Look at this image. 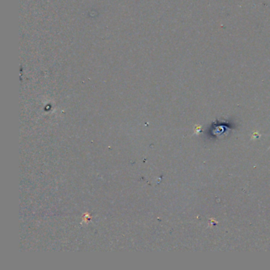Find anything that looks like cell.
I'll return each mask as SVG.
<instances>
[{
  "instance_id": "7a4b0ae2",
  "label": "cell",
  "mask_w": 270,
  "mask_h": 270,
  "mask_svg": "<svg viewBox=\"0 0 270 270\" xmlns=\"http://www.w3.org/2000/svg\"></svg>"
},
{
  "instance_id": "6da1fadb",
  "label": "cell",
  "mask_w": 270,
  "mask_h": 270,
  "mask_svg": "<svg viewBox=\"0 0 270 270\" xmlns=\"http://www.w3.org/2000/svg\"><path fill=\"white\" fill-rule=\"evenodd\" d=\"M200 132H201V126H198V127H197L196 131H195V133L197 135V134H199Z\"/></svg>"
}]
</instances>
